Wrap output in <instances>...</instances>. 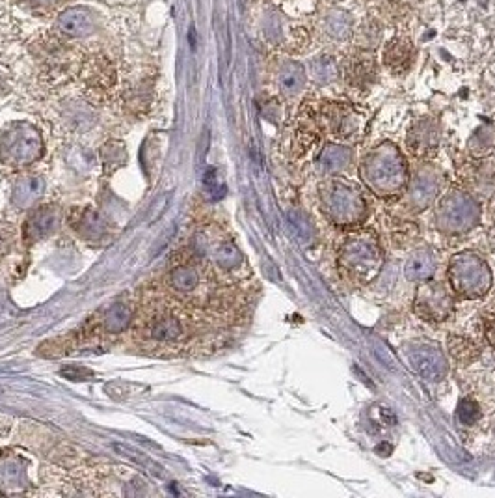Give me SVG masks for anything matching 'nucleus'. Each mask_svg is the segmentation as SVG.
Listing matches in <instances>:
<instances>
[{"instance_id": "obj_1", "label": "nucleus", "mask_w": 495, "mask_h": 498, "mask_svg": "<svg viewBox=\"0 0 495 498\" xmlns=\"http://www.w3.org/2000/svg\"><path fill=\"white\" fill-rule=\"evenodd\" d=\"M359 178L378 196H397L408 185V164L393 144H382L365 157Z\"/></svg>"}, {"instance_id": "obj_2", "label": "nucleus", "mask_w": 495, "mask_h": 498, "mask_svg": "<svg viewBox=\"0 0 495 498\" xmlns=\"http://www.w3.org/2000/svg\"><path fill=\"white\" fill-rule=\"evenodd\" d=\"M320 206L324 215L339 226L358 224L367 211L361 189L344 179H328L320 185Z\"/></svg>"}, {"instance_id": "obj_3", "label": "nucleus", "mask_w": 495, "mask_h": 498, "mask_svg": "<svg viewBox=\"0 0 495 498\" xmlns=\"http://www.w3.org/2000/svg\"><path fill=\"white\" fill-rule=\"evenodd\" d=\"M380 247L369 233H354L339 252V267L348 278L356 282L373 280L382 267Z\"/></svg>"}, {"instance_id": "obj_4", "label": "nucleus", "mask_w": 495, "mask_h": 498, "mask_svg": "<svg viewBox=\"0 0 495 498\" xmlns=\"http://www.w3.org/2000/svg\"><path fill=\"white\" fill-rule=\"evenodd\" d=\"M449 286L462 299H481L491 287L490 267L479 254H456L449 263Z\"/></svg>"}, {"instance_id": "obj_5", "label": "nucleus", "mask_w": 495, "mask_h": 498, "mask_svg": "<svg viewBox=\"0 0 495 498\" xmlns=\"http://www.w3.org/2000/svg\"><path fill=\"white\" fill-rule=\"evenodd\" d=\"M415 314L421 319L430 323H442L452 316L455 312V299H452L451 286L437 280H423L415 293L413 301Z\"/></svg>"}, {"instance_id": "obj_6", "label": "nucleus", "mask_w": 495, "mask_h": 498, "mask_svg": "<svg viewBox=\"0 0 495 498\" xmlns=\"http://www.w3.org/2000/svg\"><path fill=\"white\" fill-rule=\"evenodd\" d=\"M479 221V206L464 193H451L437 211V226L443 232H466Z\"/></svg>"}, {"instance_id": "obj_7", "label": "nucleus", "mask_w": 495, "mask_h": 498, "mask_svg": "<svg viewBox=\"0 0 495 498\" xmlns=\"http://www.w3.org/2000/svg\"><path fill=\"white\" fill-rule=\"evenodd\" d=\"M410 360L417 374L428 381H442L449 371V364L440 347L432 344H413L410 349Z\"/></svg>"}, {"instance_id": "obj_8", "label": "nucleus", "mask_w": 495, "mask_h": 498, "mask_svg": "<svg viewBox=\"0 0 495 498\" xmlns=\"http://www.w3.org/2000/svg\"><path fill=\"white\" fill-rule=\"evenodd\" d=\"M437 269V258L430 248H421L415 250L412 256L408 258L404 272L410 280H428Z\"/></svg>"}, {"instance_id": "obj_9", "label": "nucleus", "mask_w": 495, "mask_h": 498, "mask_svg": "<svg viewBox=\"0 0 495 498\" xmlns=\"http://www.w3.org/2000/svg\"><path fill=\"white\" fill-rule=\"evenodd\" d=\"M410 149L417 157H432L437 149V131L434 125H417L410 133Z\"/></svg>"}, {"instance_id": "obj_10", "label": "nucleus", "mask_w": 495, "mask_h": 498, "mask_svg": "<svg viewBox=\"0 0 495 498\" xmlns=\"http://www.w3.org/2000/svg\"><path fill=\"white\" fill-rule=\"evenodd\" d=\"M436 193H437L436 174L428 172L427 170V172L419 174L415 181H413L412 189H410V202H412L417 209L427 208Z\"/></svg>"}, {"instance_id": "obj_11", "label": "nucleus", "mask_w": 495, "mask_h": 498, "mask_svg": "<svg viewBox=\"0 0 495 498\" xmlns=\"http://www.w3.org/2000/svg\"><path fill=\"white\" fill-rule=\"evenodd\" d=\"M56 26H58V30L62 34L71 36V38L86 34L89 28L88 11L80 10V8L64 11V14L58 17V21H56Z\"/></svg>"}, {"instance_id": "obj_12", "label": "nucleus", "mask_w": 495, "mask_h": 498, "mask_svg": "<svg viewBox=\"0 0 495 498\" xmlns=\"http://www.w3.org/2000/svg\"><path fill=\"white\" fill-rule=\"evenodd\" d=\"M447 347H449V353H451L452 359L460 364H471L475 362L479 356H481V349L475 346V341L466 338V336L452 334L449 336L447 340Z\"/></svg>"}, {"instance_id": "obj_13", "label": "nucleus", "mask_w": 495, "mask_h": 498, "mask_svg": "<svg viewBox=\"0 0 495 498\" xmlns=\"http://www.w3.org/2000/svg\"><path fill=\"white\" fill-rule=\"evenodd\" d=\"M348 163H350V153L341 146H328L319 157L320 170L328 174L341 172L348 166Z\"/></svg>"}, {"instance_id": "obj_14", "label": "nucleus", "mask_w": 495, "mask_h": 498, "mask_svg": "<svg viewBox=\"0 0 495 498\" xmlns=\"http://www.w3.org/2000/svg\"><path fill=\"white\" fill-rule=\"evenodd\" d=\"M197 280H200V277H197V271L188 265L177 267L172 275L173 286L181 291H192L194 287L197 286Z\"/></svg>"}, {"instance_id": "obj_15", "label": "nucleus", "mask_w": 495, "mask_h": 498, "mask_svg": "<svg viewBox=\"0 0 495 498\" xmlns=\"http://www.w3.org/2000/svg\"><path fill=\"white\" fill-rule=\"evenodd\" d=\"M481 407L475 400H462L458 405V420L464 425H475L481 420Z\"/></svg>"}, {"instance_id": "obj_16", "label": "nucleus", "mask_w": 495, "mask_h": 498, "mask_svg": "<svg viewBox=\"0 0 495 498\" xmlns=\"http://www.w3.org/2000/svg\"><path fill=\"white\" fill-rule=\"evenodd\" d=\"M177 334H179V323H177L175 319H172V317L157 321V323L153 325V336L162 338V340H170V338H175Z\"/></svg>"}, {"instance_id": "obj_17", "label": "nucleus", "mask_w": 495, "mask_h": 498, "mask_svg": "<svg viewBox=\"0 0 495 498\" xmlns=\"http://www.w3.org/2000/svg\"><path fill=\"white\" fill-rule=\"evenodd\" d=\"M281 86H283L285 92H289V94L296 92V90L302 86V73H300V70H293L283 73V77H281Z\"/></svg>"}, {"instance_id": "obj_18", "label": "nucleus", "mask_w": 495, "mask_h": 498, "mask_svg": "<svg viewBox=\"0 0 495 498\" xmlns=\"http://www.w3.org/2000/svg\"><path fill=\"white\" fill-rule=\"evenodd\" d=\"M482 325H484L486 340H488V344L491 347H495V306H491L490 310H486Z\"/></svg>"}]
</instances>
